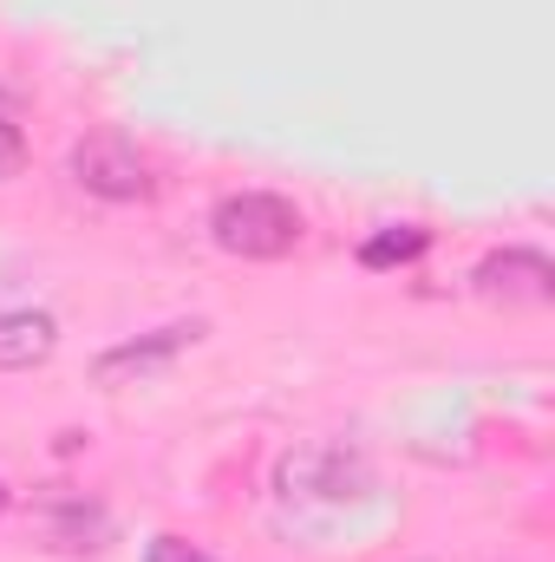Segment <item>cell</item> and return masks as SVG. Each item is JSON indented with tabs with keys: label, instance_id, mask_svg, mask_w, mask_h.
Wrapping results in <instances>:
<instances>
[{
	"label": "cell",
	"instance_id": "obj_11",
	"mask_svg": "<svg viewBox=\"0 0 555 562\" xmlns=\"http://www.w3.org/2000/svg\"><path fill=\"white\" fill-rule=\"evenodd\" d=\"M7 504H13V491H7V484H0V517H7Z\"/></svg>",
	"mask_w": 555,
	"mask_h": 562
},
{
	"label": "cell",
	"instance_id": "obj_9",
	"mask_svg": "<svg viewBox=\"0 0 555 562\" xmlns=\"http://www.w3.org/2000/svg\"><path fill=\"white\" fill-rule=\"evenodd\" d=\"M20 170H26V138L13 119H0V183H13Z\"/></svg>",
	"mask_w": 555,
	"mask_h": 562
},
{
	"label": "cell",
	"instance_id": "obj_7",
	"mask_svg": "<svg viewBox=\"0 0 555 562\" xmlns=\"http://www.w3.org/2000/svg\"><path fill=\"white\" fill-rule=\"evenodd\" d=\"M46 530H53L59 550H105L112 517H105V504H92V497H53V504H46Z\"/></svg>",
	"mask_w": 555,
	"mask_h": 562
},
{
	"label": "cell",
	"instance_id": "obj_6",
	"mask_svg": "<svg viewBox=\"0 0 555 562\" xmlns=\"http://www.w3.org/2000/svg\"><path fill=\"white\" fill-rule=\"evenodd\" d=\"M59 353V321L39 307H0V373H33Z\"/></svg>",
	"mask_w": 555,
	"mask_h": 562
},
{
	"label": "cell",
	"instance_id": "obj_8",
	"mask_svg": "<svg viewBox=\"0 0 555 562\" xmlns=\"http://www.w3.org/2000/svg\"><path fill=\"white\" fill-rule=\"evenodd\" d=\"M431 249V229H418V223H399V229H380V236H366L360 243V269H406Z\"/></svg>",
	"mask_w": 555,
	"mask_h": 562
},
{
	"label": "cell",
	"instance_id": "obj_2",
	"mask_svg": "<svg viewBox=\"0 0 555 562\" xmlns=\"http://www.w3.org/2000/svg\"><path fill=\"white\" fill-rule=\"evenodd\" d=\"M281 504H314V510H347L373 497V464L353 445H301L275 471Z\"/></svg>",
	"mask_w": 555,
	"mask_h": 562
},
{
	"label": "cell",
	"instance_id": "obj_5",
	"mask_svg": "<svg viewBox=\"0 0 555 562\" xmlns=\"http://www.w3.org/2000/svg\"><path fill=\"white\" fill-rule=\"evenodd\" d=\"M203 340V321H170V327H157V334H144V340H125V347H112V353H99V367H92V380L99 386H125V380H150V373H163L183 347H196Z\"/></svg>",
	"mask_w": 555,
	"mask_h": 562
},
{
	"label": "cell",
	"instance_id": "obj_4",
	"mask_svg": "<svg viewBox=\"0 0 555 562\" xmlns=\"http://www.w3.org/2000/svg\"><path fill=\"white\" fill-rule=\"evenodd\" d=\"M471 281H477V301H490V307H550L555 301V262L523 243L484 256Z\"/></svg>",
	"mask_w": 555,
	"mask_h": 562
},
{
	"label": "cell",
	"instance_id": "obj_10",
	"mask_svg": "<svg viewBox=\"0 0 555 562\" xmlns=\"http://www.w3.org/2000/svg\"><path fill=\"white\" fill-rule=\"evenodd\" d=\"M144 562H216V557H209V550H196V543H183V537H150Z\"/></svg>",
	"mask_w": 555,
	"mask_h": 562
},
{
	"label": "cell",
	"instance_id": "obj_3",
	"mask_svg": "<svg viewBox=\"0 0 555 562\" xmlns=\"http://www.w3.org/2000/svg\"><path fill=\"white\" fill-rule=\"evenodd\" d=\"M66 177H72L86 196H99V203H150V196H157L150 157H144L132 138H118V132H92V138L72 144V150H66Z\"/></svg>",
	"mask_w": 555,
	"mask_h": 562
},
{
	"label": "cell",
	"instance_id": "obj_1",
	"mask_svg": "<svg viewBox=\"0 0 555 562\" xmlns=\"http://www.w3.org/2000/svg\"><path fill=\"white\" fill-rule=\"evenodd\" d=\"M209 236L236 262H281V256H294L307 243V216L275 190H229L209 210Z\"/></svg>",
	"mask_w": 555,
	"mask_h": 562
}]
</instances>
